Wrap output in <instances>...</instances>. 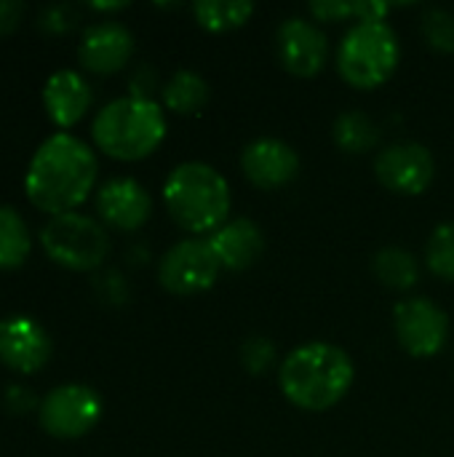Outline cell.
<instances>
[{"label":"cell","mask_w":454,"mask_h":457,"mask_svg":"<svg viewBox=\"0 0 454 457\" xmlns=\"http://www.w3.org/2000/svg\"><path fill=\"white\" fill-rule=\"evenodd\" d=\"M96 182L94 150L72 134L48 137L29 161L27 198L48 214H67L86 201Z\"/></svg>","instance_id":"cell-1"},{"label":"cell","mask_w":454,"mask_h":457,"mask_svg":"<svg viewBox=\"0 0 454 457\" xmlns=\"http://www.w3.org/2000/svg\"><path fill=\"white\" fill-rule=\"evenodd\" d=\"M356 380L351 356L332 343H305L294 348L278 372L281 394L300 410L326 412L340 404Z\"/></svg>","instance_id":"cell-2"},{"label":"cell","mask_w":454,"mask_h":457,"mask_svg":"<svg viewBox=\"0 0 454 457\" xmlns=\"http://www.w3.org/2000/svg\"><path fill=\"white\" fill-rule=\"evenodd\" d=\"M163 201L171 220L187 233H214L230 214L227 179L201 161H187L169 174Z\"/></svg>","instance_id":"cell-3"},{"label":"cell","mask_w":454,"mask_h":457,"mask_svg":"<svg viewBox=\"0 0 454 457\" xmlns=\"http://www.w3.org/2000/svg\"><path fill=\"white\" fill-rule=\"evenodd\" d=\"M166 137L163 110L147 96H123L102 107L94 120L99 150L118 161H139L150 155Z\"/></svg>","instance_id":"cell-4"},{"label":"cell","mask_w":454,"mask_h":457,"mask_svg":"<svg viewBox=\"0 0 454 457\" xmlns=\"http://www.w3.org/2000/svg\"><path fill=\"white\" fill-rule=\"evenodd\" d=\"M401 62V46L385 21H359L337 51V70L353 88L383 86Z\"/></svg>","instance_id":"cell-5"},{"label":"cell","mask_w":454,"mask_h":457,"mask_svg":"<svg viewBox=\"0 0 454 457\" xmlns=\"http://www.w3.org/2000/svg\"><path fill=\"white\" fill-rule=\"evenodd\" d=\"M40 244L54 262L70 270L99 268L110 249V238L104 228L96 220L75 212L51 217L40 230Z\"/></svg>","instance_id":"cell-6"},{"label":"cell","mask_w":454,"mask_h":457,"mask_svg":"<svg viewBox=\"0 0 454 457\" xmlns=\"http://www.w3.org/2000/svg\"><path fill=\"white\" fill-rule=\"evenodd\" d=\"M219 260L211 252L209 241L201 238H187L174 244L161 265H158V278L163 284L166 292L179 295V297H190V295H201L206 289H211L217 284L219 276Z\"/></svg>","instance_id":"cell-7"},{"label":"cell","mask_w":454,"mask_h":457,"mask_svg":"<svg viewBox=\"0 0 454 457\" xmlns=\"http://www.w3.org/2000/svg\"><path fill=\"white\" fill-rule=\"evenodd\" d=\"M102 418V399L88 386L67 383L40 402V426L56 439H78Z\"/></svg>","instance_id":"cell-8"},{"label":"cell","mask_w":454,"mask_h":457,"mask_svg":"<svg viewBox=\"0 0 454 457\" xmlns=\"http://www.w3.org/2000/svg\"><path fill=\"white\" fill-rule=\"evenodd\" d=\"M393 327L401 348L415 359H431L442 353L450 337L447 313L425 297L399 303L393 311Z\"/></svg>","instance_id":"cell-9"},{"label":"cell","mask_w":454,"mask_h":457,"mask_svg":"<svg viewBox=\"0 0 454 457\" xmlns=\"http://www.w3.org/2000/svg\"><path fill=\"white\" fill-rule=\"evenodd\" d=\"M433 155L420 142H396L380 150L375 161V174L391 193L420 195L433 182Z\"/></svg>","instance_id":"cell-10"},{"label":"cell","mask_w":454,"mask_h":457,"mask_svg":"<svg viewBox=\"0 0 454 457\" xmlns=\"http://www.w3.org/2000/svg\"><path fill=\"white\" fill-rule=\"evenodd\" d=\"M241 169L246 179L260 190H278L297 179L300 174V155L292 145L262 137L244 147L241 153Z\"/></svg>","instance_id":"cell-11"},{"label":"cell","mask_w":454,"mask_h":457,"mask_svg":"<svg viewBox=\"0 0 454 457\" xmlns=\"http://www.w3.org/2000/svg\"><path fill=\"white\" fill-rule=\"evenodd\" d=\"M326 35L313 21L286 19L278 29V59L281 67L297 78H313L326 64Z\"/></svg>","instance_id":"cell-12"},{"label":"cell","mask_w":454,"mask_h":457,"mask_svg":"<svg viewBox=\"0 0 454 457\" xmlns=\"http://www.w3.org/2000/svg\"><path fill=\"white\" fill-rule=\"evenodd\" d=\"M51 356V340L40 324L27 316L0 321V361L16 372H37Z\"/></svg>","instance_id":"cell-13"},{"label":"cell","mask_w":454,"mask_h":457,"mask_svg":"<svg viewBox=\"0 0 454 457\" xmlns=\"http://www.w3.org/2000/svg\"><path fill=\"white\" fill-rule=\"evenodd\" d=\"M96 209L104 222H110L118 230H136L147 222L153 212V201L147 190L131 179V177H115L102 185Z\"/></svg>","instance_id":"cell-14"},{"label":"cell","mask_w":454,"mask_h":457,"mask_svg":"<svg viewBox=\"0 0 454 457\" xmlns=\"http://www.w3.org/2000/svg\"><path fill=\"white\" fill-rule=\"evenodd\" d=\"M134 51V37L131 32L118 24V21H102L94 24L83 32L80 40V62L83 67L107 75L120 70Z\"/></svg>","instance_id":"cell-15"},{"label":"cell","mask_w":454,"mask_h":457,"mask_svg":"<svg viewBox=\"0 0 454 457\" xmlns=\"http://www.w3.org/2000/svg\"><path fill=\"white\" fill-rule=\"evenodd\" d=\"M206 241H209L211 252L217 254L219 265L227 270H246L265 252V236H262L260 225L246 217L225 222Z\"/></svg>","instance_id":"cell-16"},{"label":"cell","mask_w":454,"mask_h":457,"mask_svg":"<svg viewBox=\"0 0 454 457\" xmlns=\"http://www.w3.org/2000/svg\"><path fill=\"white\" fill-rule=\"evenodd\" d=\"M43 102L56 126H72L83 118V112L91 104V88L88 83L72 72V70H59L45 80L43 88Z\"/></svg>","instance_id":"cell-17"},{"label":"cell","mask_w":454,"mask_h":457,"mask_svg":"<svg viewBox=\"0 0 454 457\" xmlns=\"http://www.w3.org/2000/svg\"><path fill=\"white\" fill-rule=\"evenodd\" d=\"M372 270L380 278L383 287L396 289V292H407L417 284L420 278V268L415 262V257L399 246H385L375 254L372 260Z\"/></svg>","instance_id":"cell-18"},{"label":"cell","mask_w":454,"mask_h":457,"mask_svg":"<svg viewBox=\"0 0 454 457\" xmlns=\"http://www.w3.org/2000/svg\"><path fill=\"white\" fill-rule=\"evenodd\" d=\"M193 13L206 32H230L235 27H244L252 19L254 3H249V0H201L193 5Z\"/></svg>","instance_id":"cell-19"},{"label":"cell","mask_w":454,"mask_h":457,"mask_svg":"<svg viewBox=\"0 0 454 457\" xmlns=\"http://www.w3.org/2000/svg\"><path fill=\"white\" fill-rule=\"evenodd\" d=\"M163 102L169 110L182 112V115H193L198 110L206 107L209 102V86L198 72L190 70H179L163 88Z\"/></svg>","instance_id":"cell-20"},{"label":"cell","mask_w":454,"mask_h":457,"mask_svg":"<svg viewBox=\"0 0 454 457\" xmlns=\"http://www.w3.org/2000/svg\"><path fill=\"white\" fill-rule=\"evenodd\" d=\"M334 142H337L340 150L359 155V153L372 150L380 142V129L369 115H364L359 110L343 112L334 120Z\"/></svg>","instance_id":"cell-21"},{"label":"cell","mask_w":454,"mask_h":457,"mask_svg":"<svg viewBox=\"0 0 454 457\" xmlns=\"http://www.w3.org/2000/svg\"><path fill=\"white\" fill-rule=\"evenodd\" d=\"M29 254V230L16 209L0 206V268H16Z\"/></svg>","instance_id":"cell-22"},{"label":"cell","mask_w":454,"mask_h":457,"mask_svg":"<svg viewBox=\"0 0 454 457\" xmlns=\"http://www.w3.org/2000/svg\"><path fill=\"white\" fill-rule=\"evenodd\" d=\"M425 260L433 276H439L442 281H454V222H444L433 230Z\"/></svg>","instance_id":"cell-23"},{"label":"cell","mask_w":454,"mask_h":457,"mask_svg":"<svg viewBox=\"0 0 454 457\" xmlns=\"http://www.w3.org/2000/svg\"><path fill=\"white\" fill-rule=\"evenodd\" d=\"M423 35L431 48L442 54L454 51V16L444 8H428L423 16Z\"/></svg>","instance_id":"cell-24"},{"label":"cell","mask_w":454,"mask_h":457,"mask_svg":"<svg viewBox=\"0 0 454 457\" xmlns=\"http://www.w3.org/2000/svg\"><path fill=\"white\" fill-rule=\"evenodd\" d=\"M241 361L246 367V372L252 375H262L276 364V345L268 337H252L241 345Z\"/></svg>","instance_id":"cell-25"},{"label":"cell","mask_w":454,"mask_h":457,"mask_svg":"<svg viewBox=\"0 0 454 457\" xmlns=\"http://www.w3.org/2000/svg\"><path fill=\"white\" fill-rule=\"evenodd\" d=\"M310 13L318 21H343L359 16V0H316L310 3Z\"/></svg>","instance_id":"cell-26"},{"label":"cell","mask_w":454,"mask_h":457,"mask_svg":"<svg viewBox=\"0 0 454 457\" xmlns=\"http://www.w3.org/2000/svg\"><path fill=\"white\" fill-rule=\"evenodd\" d=\"M24 13V3L21 0H0V35L11 32Z\"/></svg>","instance_id":"cell-27"},{"label":"cell","mask_w":454,"mask_h":457,"mask_svg":"<svg viewBox=\"0 0 454 457\" xmlns=\"http://www.w3.org/2000/svg\"><path fill=\"white\" fill-rule=\"evenodd\" d=\"M99 11H115V8H126V3H91Z\"/></svg>","instance_id":"cell-28"}]
</instances>
